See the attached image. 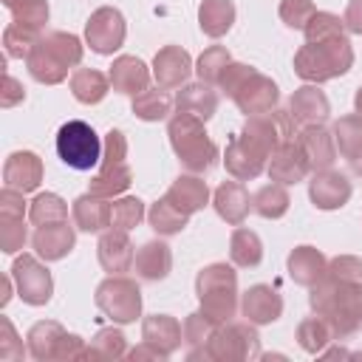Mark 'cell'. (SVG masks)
<instances>
[{"label":"cell","instance_id":"obj_41","mask_svg":"<svg viewBox=\"0 0 362 362\" xmlns=\"http://www.w3.org/2000/svg\"><path fill=\"white\" fill-rule=\"evenodd\" d=\"M331 339H334V331H331V325H328L320 314L305 317V320L297 325V342H300V348L308 351V354H322Z\"/></svg>","mask_w":362,"mask_h":362},{"label":"cell","instance_id":"obj_26","mask_svg":"<svg viewBox=\"0 0 362 362\" xmlns=\"http://www.w3.org/2000/svg\"><path fill=\"white\" fill-rule=\"evenodd\" d=\"M107 76H110L113 90L127 93V96H136V93L147 90V85H150V71H147V65H144L139 57H130V54L116 57Z\"/></svg>","mask_w":362,"mask_h":362},{"label":"cell","instance_id":"obj_15","mask_svg":"<svg viewBox=\"0 0 362 362\" xmlns=\"http://www.w3.org/2000/svg\"><path fill=\"white\" fill-rule=\"evenodd\" d=\"M297 144H300V150H303L311 173L334 167V161H337V141H334V133L325 130L322 124H305V127H300Z\"/></svg>","mask_w":362,"mask_h":362},{"label":"cell","instance_id":"obj_58","mask_svg":"<svg viewBox=\"0 0 362 362\" xmlns=\"http://www.w3.org/2000/svg\"><path fill=\"white\" fill-rule=\"evenodd\" d=\"M127 356H130L133 362H139V359H158V362H161V359H167L161 351H156V348H153V345H147L144 339H141V345H136L133 351H127Z\"/></svg>","mask_w":362,"mask_h":362},{"label":"cell","instance_id":"obj_2","mask_svg":"<svg viewBox=\"0 0 362 362\" xmlns=\"http://www.w3.org/2000/svg\"><path fill=\"white\" fill-rule=\"evenodd\" d=\"M218 85L246 116L269 113L277 107V99H280V90L272 82V76L260 74L257 68H252L246 62H229V68L223 71Z\"/></svg>","mask_w":362,"mask_h":362},{"label":"cell","instance_id":"obj_17","mask_svg":"<svg viewBox=\"0 0 362 362\" xmlns=\"http://www.w3.org/2000/svg\"><path fill=\"white\" fill-rule=\"evenodd\" d=\"M42 181V158L31 150H17L3 164V184L20 192L37 189Z\"/></svg>","mask_w":362,"mask_h":362},{"label":"cell","instance_id":"obj_18","mask_svg":"<svg viewBox=\"0 0 362 362\" xmlns=\"http://www.w3.org/2000/svg\"><path fill=\"white\" fill-rule=\"evenodd\" d=\"M288 113L294 116V122L297 124H322L328 116H331V102H328V96L317 88V85H311V82H305L303 88H297L294 93H291V99H288Z\"/></svg>","mask_w":362,"mask_h":362},{"label":"cell","instance_id":"obj_35","mask_svg":"<svg viewBox=\"0 0 362 362\" xmlns=\"http://www.w3.org/2000/svg\"><path fill=\"white\" fill-rule=\"evenodd\" d=\"M130 184H133V170L127 167V161L102 164L99 173L90 178V189L88 192L102 195V198H113V195H122Z\"/></svg>","mask_w":362,"mask_h":362},{"label":"cell","instance_id":"obj_4","mask_svg":"<svg viewBox=\"0 0 362 362\" xmlns=\"http://www.w3.org/2000/svg\"><path fill=\"white\" fill-rule=\"evenodd\" d=\"M167 136H170V144L187 173H195V175L206 173L218 161V144L206 136L201 119L178 110L167 122Z\"/></svg>","mask_w":362,"mask_h":362},{"label":"cell","instance_id":"obj_12","mask_svg":"<svg viewBox=\"0 0 362 362\" xmlns=\"http://www.w3.org/2000/svg\"><path fill=\"white\" fill-rule=\"evenodd\" d=\"M308 198L317 209H339L348 204L351 198V181L345 173L328 167V170H317L308 181Z\"/></svg>","mask_w":362,"mask_h":362},{"label":"cell","instance_id":"obj_32","mask_svg":"<svg viewBox=\"0 0 362 362\" xmlns=\"http://www.w3.org/2000/svg\"><path fill=\"white\" fill-rule=\"evenodd\" d=\"M235 23V3L232 0H201L198 6V25L206 37H223Z\"/></svg>","mask_w":362,"mask_h":362},{"label":"cell","instance_id":"obj_23","mask_svg":"<svg viewBox=\"0 0 362 362\" xmlns=\"http://www.w3.org/2000/svg\"><path fill=\"white\" fill-rule=\"evenodd\" d=\"M212 206L229 226H240L249 218L252 198L240 181H223L212 195Z\"/></svg>","mask_w":362,"mask_h":362},{"label":"cell","instance_id":"obj_52","mask_svg":"<svg viewBox=\"0 0 362 362\" xmlns=\"http://www.w3.org/2000/svg\"><path fill=\"white\" fill-rule=\"evenodd\" d=\"M314 11L317 8L311 0H280V20L294 31H303Z\"/></svg>","mask_w":362,"mask_h":362},{"label":"cell","instance_id":"obj_22","mask_svg":"<svg viewBox=\"0 0 362 362\" xmlns=\"http://www.w3.org/2000/svg\"><path fill=\"white\" fill-rule=\"evenodd\" d=\"M141 339H144L147 345H153L156 351H161L164 356H170V354H175L178 345L184 342V328H181L178 320L170 317V314H150V317H144V322H141Z\"/></svg>","mask_w":362,"mask_h":362},{"label":"cell","instance_id":"obj_45","mask_svg":"<svg viewBox=\"0 0 362 362\" xmlns=\"http://www.w3.org/2000/svg\"><path fill=\"white\" fill-rule=\"evenodd\" d=\"M37 42H40V31L25 28L20 23L6 25V31H3V45H6V54L11 59H28V54L34 51Z\"/></svg>","mask_w":362,"mask_h":362},{"label":"cell","instance_id":"obj_21","mask_svg":"<svg viewBox=\"0 0 362 362\" xmlns=\"http://www.w3.org/2000/svg\"><path fill=\"white\" fill-rule=\"evenodd\" d=\"M334 141H337V153L348 161V167L354 173L362 175V116L359 113H348L339 116L331 127Z\"/></svg>","mask_w":362,"mask_h":362},{"label":"cell","instance_id":"obj_47","mask_svg":"<svg viewBox=\"0 0 362 362\" xmlns=\"http://www.w3.org/2000/svg\"><path fill=\"white\" fill-rule=\"evenodd\" d=\"M144 204L136 198V195H124L119 201H113V212H110V226L113 229H122V232H130L136 229L141 221H144Z\"/></svg>","mask_w":362,"mask_h":362},{"label":"cell","instance_id":"obj_43","mask_svg":"<svg viewBox=\"0 0 362 362\" xmlns=\"http://www.w3.org/2000/svg\"><path fill=\"white\" fill-rule=\"evenodd\" d=\"M42 42H45V48H48L62 65L74 68V65L82 62L85 48H82V42H79L76 34H68V31H48V34L42 37Z\"/></svg>","mask_w":362,"mask_h":362},{"label":"cell","instance_id":"obj_46","mask_svg":"<svg viewBox=\"0 0 362 362\" xmlns=\"http://www.w3.org/2000/svg\"><path fill=\"white\" fill-rule=\"evenodd\" d=\"M303 31H305V42H325V40L342 37L345 34V23L331 11H314Z\"/></svg>","mask_w":362,"mask_h":362},{"label":"cell","instance_id":"obj_44","mask_svg":"<svg viewBox=\"0 0 362 362\" xmlns=\"http://www.w3.org/2000/svg\"><path fill=\"white\" fill-rule=\"evenodd\" d=\"M229 62H232V57H229V51H226L223 45H209V48L198 57V62H195V74H198L201 82L218 85L221 76H223V71L229 68Z\"/></svg>","mask_w":362,"mask_h":362},{"label":"cell","instance_id":"obj_1","mask_svg":"<svg viewBox=\"0 0 362 362\" xmlns=\"http://www.w3.org/2000/svg\"><path fill=\"white\" fill-rule=\"evenodd\" d=\"M308 303L311 311L331 325L334 339H348L362 328V286L334 280L325 272V277L311 286Z\"/></svg>","mask_w":362,"mask_h":362},{"label":"cell","instance_id":"obj_55","mask_svg":"<svg viewBox=\"0 0 362 362\" xmlns=\"http://www.w3.org/2000/svg\"><path fill=\"white\" fill-rule=\"evenodd\" d=\"M25 192L3 187L0 192V215H14V218H25Z\"/></svg>","mask_w":362,"mask_h":362},{"label":"cell","instance_id":"obj_61","mask_svg":"<svg viewBox=\"0 0 362 362\" xmlns=\"http://www.w3.org/2000/svg\"><path fill=\"white\" fill-rule=\"evenodd\" d=\"M325 356H351V354L342 351V348H334V351H325Z\"/></svg>","mask_w":362,"mask_h":362},{"label":"cell","instance_id":"obj_3","mask_svg":"<svg viewBox=\"0 0 362 362\" xmlns=\"http://www.w3.org/2000/svg\"><path fill=\"white\" fill-rule=\"evenodd\" d=\"M351 65H354V48L345 34L325 40V42H305L294 54V74L311 85L337 79V76L348 74Z\"/></svg>","mask_w":362,"mask_h":362},{"label":"cell","instance_id":"obj_9","mask_svg":"<svg viewBox=\"0 0 362 362\" xmlns=\"http://www.w3.org/2000/svg\"><path fill=\"white\" fill-rule=\"evenodd\" d=\"M96 305L107 320L119 325L136 322V317L141 314V288L124 274H110L96 286Z\"/></svg>","mask_w":362,"mask_h":362},{"label":"cell","instance_id":"obj_28","mask_svg":"<svg viewBox=\"0 0 362 362\" xmlns=\"http://www.w3.org/2000/svg\"><path fill=\"white\" fill-rule=\"evenodd\" d=\"M218 90H212L209 82H189V85H181V90L175 93V107L181 113H189L201 122L212 119L215 110H218Z\"/></svg>","mask_w":362,"mask_h":362},{"label":"cell","instance_id":"obj_16","mask_svg":"<svg viewBox=\"0 0 362 362\" xmlns=\"http://www.w3.org/2000/svg\"><path fill=\"white\" fill-rule=\"evenodd\" d=\"M96 257L102 263V269L107 274H124L130 272L133 260H136V252H133V243L127 238V232L122 229H105L99 235V243H96Z\"/></svg>","mask_w":362,"mask_h":362},{"label":"cell","instance_id":"obj_25","mask_svg":"<svg viewBox=\"0 0 362 362\" xmlns=\"http://www.w3.org/2000/svg\"><path fill=\"white\" fill-rule=\"evenodd\" d=\"M223 164H226V173H229L235 181H252V178H257V175L266 170V158H263L255 147H249L240 136H235V139L226 144Z\"/></svg>","mask_w":362,"mask_h":362},{"label":"cell","instance_id":"obj_30","mask_svg":"<svg viewBox=\"0 0 362 362\" xmlns=\"http://www.w3.org/2000/svg\"><path fill=\"white\" fill-rule=\"evenodd\" d=\"M65 334H68V331H65L59 322H54V320H40V322H34V325L28 328V334H25L28 356L37 359V362L57 359Z\"/></svg>","mask_w":362,"mask_h":362},{"label":"cell","instance_id":"obj_7","mask_svg":"<svg viewBox=\"0 0 362 362\" xmlns=\"http://www.w3.org/2000/svg\"><path fill=\"white\" fill-rule=\"evenodd\" d=\"M102 147L105 144L99 141L96 130L82 119H71L57 130V156L71 170L96 167L102 161Z\"/></svg>","mask_w":362,"mask_h":362},{"label":"cell","instance_id":"obj_31","mask_svg":"<svg viewBox=\"0 0 362 362\" xmlns=\"http://www.w3.org/2000/svg\"><path fill=\"white\" fill-rule=\"evenodd\" d=\"M133 266H136V274H139L141 280L158 283V280H164V277L170 274V269H173V252H170V246H167L164 240H147V243L136 252Z\"/></svg>","mask_w":362,"mask_h":362},{"label":"cell","instance_id":"obj_56","mask_svg":"<svg viewBox=\"0 0 362 362\" xmlns=\"http://www.w3.org/2000/svg\"><path fill=\"white\" fill-rule=\"evenodd\" d=\"M25 99V88L11 76V74H3V93H0V105L3 107H14L17 102Z\"/></svg>","mask_w":362,"mask_h":362},{"label":"cell","instance_id":"obj_19","mask_svg":"<svg viewBox=\"0 0 362 362\" xmlns=\"http://www.w3.org/2000/svg\"><path fill=\"white\" fill-rule=\"evenodd\" d=\"M308 173H311V167H308V161H305V156H303L297 141H288V144L277 147L272 153V158H269V178L283 184V187L305 181Z\"/></svg>","mask_w":362,"mask_h":362},{"label":"cell","instance_id":"obj_34","mask_svg":"<svg viewBox=\"0 0 362 362\" xmlns=\"http://www.w3.org/2000/svg\"><path fill=\"white\" fill-rule=\"evenodd\" d=\"M25 65H28V74H31L40 85H59V82L68 76V65H62V62L45 48L42 37H40V42L34 45V51L28 54Z\"/></svg>","mask_w":362,"mask_h":362},{"label":"cell","instance_id":"obj_8","mask_svg":"<svg viewBox=\"0 0 362 362\" xmlns=\"http://www.w3.org/2000/svg\"><path fill=\"white\" fill-rule=\"evenodd\" d=\"M206 354L215 362L260 359V337L255 331V322H221L206 342Z\"/></svg>","mask_w":362,"mask_h":362},{"label":"cell","instance_id":"obj_29","mask_svg":"<svg viewBox=\"0 0 362 362\" xmlns=\"http://www.w3.org/2000/svg\"><path fill=\"white\" fill-rule=\"evenodd\" d=\"M110 212H113V204H107V198L93 195V192L79 195L71 206L74 223L82 232H105L110 226Z\"/></svg>","mask_w":362,"mask_h":362},{"label":"cell","instance_id":"obj_10","mask_svg":"<svg viewBox=\"0 0 362 362\" xmlns=\"http://www.w3.org/2000/svg\"><path fill=\"white\" fill-rule=\"evenodd\" d=\"M11 277L17 286V294L28 305H45L54 294V277L51 272L34 257V255H20L11 266Z\"/></svg>","mask_w":362,"mask_h":362},{"label":"cell","instance_id":"obj_59","mask_svg":"<svg viewBox=\"0 0 362 362\" xmlns=\"http://www.w3.org/2000/svg\"><path fill=\"white\" fill-rule=\"evenodd\" d=\"M11 280H14V277H3V297H0V305H6L8 297H11Z\"/></svg>","mask_w":362,"mask_h":362},{"label":"cell","instance_id":"obj_49","mask_svg":"<svg viewBox=\"0 0 362 362\" xmlns=\"http://www.w3.org/2000/svg\"><path fill=\"white\" fill-rule=\"evenodd\" d=\"M28 240V232H25V223L23 218H14V215H0V249L6 255H14L25 246Z\"/></svg>","mask_w":362,"mask_h":362},{"label":"cell","instance_id":"obj_38","mask_svg":"<svg viewBox=\"0 0 362 362\" xmlns=\"http://www.w3.org/2000/svg\"><path fill=\"white\" fill-rule=\"evenodd\" d=\"M288 204H291V198H288V189L283 187V184H263L255 195H252V209L260 215V218H269V221H274V218H283L286 212H288Z\"/></svg>","mask_w":362,"mask_h":362},{"label":"cell","instance_id":"obj_50","mask_svg":"<svg viewBox=\"0 0 362 362\" xmlns=\"http://www.w3.org/2000/svg\"><path fill=\"white\" fill-rule=\"evenodd\" d=\"M11 17H14V23L40 31L48 23V0H20L11 8Z\"/></svg>","mask_w":362,"mask_h":362},{"label":"cell","instance_id":"obj_20","mask_svg":"<svg viewBox=\"0 0 362 362\" xmlns=\"http://www.w3.org/2000/svg\"><path fill=\"white\" fill-rule=\"evenodd\" d=\"M74 243H76V232L74 226H68V221L37 226V232L31 235V246L42 260H62L74 249Z\"/></svg>","mask_w":362,"mask_h":362},{"label":"cell","instance_id":"obj_60","mask_svg":"<svg viewBox=\"0 0 362 362\" xmlns=\"http://www.w3.org/2000/svg\"><path fill=\"white\" fill-rule=\"evenodd\" d=\"M354 107H356V113L362 116V88L356 90V96H354Z\"/></svg>","mask_w":362,"mask_h":362},{"label":"cell","instance_id":"obj_5","mask_svg":"<svg viewBox=\"0 0 362 362\" xmlns=\"http://www.w3.org/2000/svg\"><path fill=\"white\" fill-rule=\"evenodd\" d=\"M195 294L201 311L215 322H229L240 305L238 294V272L229 263H209L195 277Z\"/></svg>","mask_w":362,"mask_h":362},{"label":"cell","instance_id":"obj_48","mask_svg":"<svg viewBox=\"0 0 362 362\" xmlns=\"http://www.w3.org/2000/svg\"><path fill=\"white\" fill-rule=\"evenodd\" d=\"M221 322H215L212 317H206L204 311H192V314H187V320H184V342L189 345V348H204L206 342H209V337L215 334V328H218Z\"/></svg>","mask_w":362,"mask_h":362},{"label":"cell","instance_id":"obj_42","mask_svg":"<svg viewBox=\"0 0 362 362\" xmlns=\"http://www.w3.org/2000/svg\"><path fill=\"white\" fill-rule=\"evenodd\" d=\"M127 354V339L119 328H99L88 345V359H122Z\"/></svg>","mask_w":362,"mask_h":362},{"label":"cell","instance_id":"obj_6","mask_svg":"<svg viewBox=\"0 0 362 362\" xmlns=\"http://www.w3.org/2000/svg\"><path fill=\"white\" fill-rule=\"evenodd\" d=\"M297 133H300V127H297L294 116L288 113V107L286 110L274 107L269 113L246 116V124L240 130V139L249 147H255L263 158H272V153L277 147H283L288 141H297Z\"/></svg>","mask_w":362,"mask_h":362},{"label":"cell","instance_id":"obj_54","mask_svg":"<svg viewBox=\"0 0 362 362\" xmlns=\"http://www.w3.org/2000/svg\"><path fill=\"white\" fill-rule=\"evenodd\" d=\"M102 144V164H119L127 158V139L122 130H107Z\"/></svg>","mask_w":362,"mask_h":362},{"label":"cell","instance_id":"obj_62","mask_svg":"<svg viewBox=\"0 0 362 362\" xmlns=\"http://www.w3.org/2000/svg\"><path fill=\"white\" fill-rule=\"evenodd\" d=\"M17 3H20V0H3V6H6V8H8V11H11V8H14V6H17Z\"/></svg>","mask_w":362,"mask_h":362},{"label":"cell","instance_id":"obj_57","mask_svg":"<svg viewBox=\"0 0 362 362\" xmlns=\"http://www.w3.org/2000/svg\"><path fill=\"white\" fill-rule=\"evenodd\" d=\"M342 23H345V31L362 34V0H351V3H348Z\"/></svg>","mask_w":362,"mask_h":362},{"label":"cell","instance_id":"obj_24","mask_svg":"<svg viewBox=\"0 0 362 362\" xmlns=\"http://www.w3.org/2000/svg\"><path fill=\"white\" fill-rule=\"evenodd\" d=\"M286 266H288V277H291L297 286L311 288V286H317V283L325 277V272H328V257H325L320 249H314V246H297V249L288 255Z\"/></svg>","mask_w":362,"mask_h":362},{"label":"cell","instance_id":"obj_40","mask_svg":"<svg viewBox=\"0 0 362 362\" xmlns=\"http://www.w3.org/2000/svg\"><path fill=\"white\" fill-rule=\"evenodd\" d=\"M28 221H31L34 226L62 223V221H68V204H65L57 192H40V195L28 204Z\"/></svg>","mask_w":362,"mask_h":362},{"label":"cell","instance_id":"obj_51","mask_svg":"<svg viewBox=\"0 0 362 362\" xmlns=\"http://www.w3.org/2000/svg\"><path fill=\"white\" fill-rule=\"evenodd\" d=\"M328 274L342 283L362 286V260L356 255H337L328 260Z\"/></svg>","mask_w":362,"mask_h":362},{"label":"cell","instance_id":"obj_53","mask_svg":"<svg viewBox=\"0 0 362 362\" xmlns=\"http://www.w3.org/2000/svg\"><path fill=\"white\" fill-rule=\"evenodd\" d=\"M28 348H23V339L17 337L8 317H0V359H23Z\"/></svg>","mask_w":362,"mask_h":362},{"label":"cell","instance_id":"obj_33","mask_svg":"<svg viewBox=\"0 0 362 362\" xmlns=\"http://www.w3.org/2000/svg\"><path fill=\"white\" fill-rule=\"evenodd\" d=\"M107 88H110V76H105L102 71L96 68H76L71 74V93L76 102L82 105H96L107 96Z\"/></svg>","mask_w":362,"mask_h":362},{"label":"cell","instance_id":"obj_36","mask_svg":"<svg viewBox=\"0 0 362 362\" xmlns=\"http://www.w3.org/2000/svg\"><path fill=\"white\" fill-rule=\"evenodd\" d=\"M229 257L235 266L240 269H252L263 260V243L257 238V232L246 229V226H235L232 238H229Z\"/></svg>","mask_w":362,"mask_h":362},{"label":"cell","instance_id":"obj_39","mask_svg":"<svg viewBox=\"0 0 362 362\" xmlns=\"http://www.w3.org/2000/svg\"><path fill=\"white\" fill-rule=\"evenodd\" d=\"M147 221H150V226H153L158 235H178V232L189 223V215L181 212L175 204H170L167 198H158V201L147 209Z\"/></svg>","mask_w":362,"mask_h":362},{"label":"cell","instance_id":"obj_13","mask_svg":"<svg viewBox=\"0 0 362 362\" xmlns=\"http://www.w3.org/2000/svg\"><path fill=\"white\" fill-rule=\"evenodd\" d=\"M189 74H192V59L181 45H164L156 51L153 76H156L158 88H164V90L181 88V85H187Z\"/></svg>","mask_w":362,"mask_h":362},{"label":"cell","instance_id":"obj_27","mask_svg":"<svg viewBox=\"0 0 362 362\" xmlns=\"http://www.w3.org/2000/svg\"><path fill=\"white\" fill-rule=\"evenodd\" d=\"M164 198H167L170 204H175L181 212L195 215V212H201V209L206 206V201H209V187H206V181H201L195 173H184V175H178V178L170 184V189H167Z\"/></svg>","mask_w":362,"mask_h":362},{"label":"cell","instance_id":"obj_11","mask_svg":"<svg viewBox=\"0 0 362 362\" xmlns=\"http://www.w3.org/2000/svg\"><path fill=\"white\" fill-rule=\"evenodd\" d=\"M127 37V25L119 8L113 6H102L90 14V20L85 23V40L90 45V51L96 54H113L124 45Z\"/></svg>","mask_w":362,"mask_h":362},{"label":"cell","instance_id":"obj_37","mask_svg":"<svg viewBox=\"0 0 362 362\" xmlns=\"http://www.w3.org/2000/svg\"><path fill=\"white\" fill-rule=\"evenodd\" d=\"M173 105H175V99L164 88H147V90L133 96V113L141 122H161V119H167Z\"/></svg>","mask_w":362,"mask_h":362},{"label":"cell","instance_id":"obj_14","mask_svg":"<svg viewBox=\"0 0 362 362\" xmlns=\"http://www.w3.org/2000/svg\"><path fill=\"white\" fill-rule=\"evenodd\" d=\"M240 314L255 325H272L283 314V297L277 294V288L266 283L249 286L240 294Z\"/></svg>","mask_w":362,"mask_h":362}]
</instances>
